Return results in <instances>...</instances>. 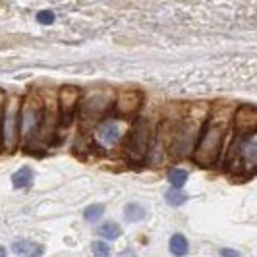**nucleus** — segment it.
<instances>
[{"mask_svg":"<svg viewBox=\"0 0 257 257\" xmlns=\"http://www.w3.org/2000/svg\"><path fill=\"white\" fill-rule=\"evenodd\" d=\"M232 114L234 108L228 103H215L209 108L205 124L192 151L195 165L203 168L217 165L226 147V138L232 128Z\"/></svg>","mask_w":257,"mask_h":257,"instance_id":"f257e3e1","label":"nucleus"},{"mask_svg":"<svg viewBox=\"0 0 257 257\" xmlns=\"http://www.w3.org/2000/svg\"><path fill=\"white\" fill-rule=\"evenodd\" d=\"M209 108H211L209 103H193L188 104V108H180V114L174 126L172 143H170V153L174 157L192 155L197 138L201 134V128L207 120Z\"/></svg>","mask_w":257,"mask_h":257,"instance_id":"f03ea898","label":"nucleus"},{"mask_svg":"<svg viewBox=\"0 0 257 257\" xmlns=\"http://www.w3.org/2000/svg\"><path fill=\"white\" fill-rule=\"evenodd\" d=\"M43 126V99L39 91H29L20 104V143L31 149Z\"/></svg>","mask_w":257,"mask_h":257,"instance_id":"7ed1b4c3","label":"nucleus"},{"mask_svg":"<svg viewBox=\"0 0 257 257\" xmlns=\"http://www.w3.org/2000/svg\"><path fill=\"white\" fill-rule=\"evenodd\" d=\"M155 130L157 124L153 122V118L149 116H140L128 134V143H126V155L130 161L134 163H142L149 157L151 145H153Z\"/></svg>","mask_w":257,"mask_h":257,"instance_id":"20e7f679","label":"nucleus"},{"mask_svg":"<svg viewBox=\"0 0 257 257\" xmlns=\"http://www.w3.org/2000/svg\"><path fill=\"white\" fill-rule=\"evenodd\" d=\"M20 95L6 97L4 110H2V126H0V149L12 155L20 147Z\"/></svg>","mask_w":257,"mask_h":257,"instance_id":"39448f33","label":"nucleus"},{"mask_svg":"<svg viewBox=\"0 0 257 257\" xmlns=\"http://www.w3.org/2000/svg\"><path fill=\"white\" fill-rule=\"evenodd\" d=\"M226 167L230 172L253 174L257 167V134L236 138V142L226 151Z\"/></svg>","mask_w":257,"mask_h":257,"instance_id":"423d86ee","label":"nucleus"},{"mask_svg":"<svg viewBox=\"0 0 257 257\" xmlns=\"http://www.w3.org/2000/svg\"><path fill=\"white\" fill-rule=\"evenodd\" d=\"M114 103V93L110 89L104 91H93L89 93L83 103H79V118L81 124H99V120L103 118V114L112 106Z\"/></svg>","mask_w":257,"mask_h":257,"instance_id":"0eeeda50","label":"nucleus"},{"mask_svg":"<svg viewBox=\"0 0 257 257\" xmlns=\"http://www.w3.org/2000/svg\"><path fill=\"white\" fill-rule=\"evenodd\" d=\"M43 99V126H41V134H39V147H41V140L43 143H49L56 134V128L60 124V114H58V103H56V93L51 89H45L41 93Z\"/></svg>","mask_w":257,"mask_h":257,"instance_id":"6e6552de","label":"nucleus"},{"mask_svg":"<svg viewBox=\"0 0 257 257\" xmlns=\"http://www.w3.org/2000/svg\"><path fill=\"white\" fill-rule=\"evenodd\" d=\"M126 136V126L122 122H116V120H106V122H99V126L95 128V136L93 140L95 143L104 149V151H110L114 149L116 145L120 143V140Z\"/></svg>","mask_w":257,"mask_h":257,"instance_id":"1a4fd4ad","label":"nucleus"},{"mask_svg":"<svg viewBox=\"0 0 257 257\" xmlns=\"http://www.w3.org/2000/svg\"><path fill=\"white\" fill-rule=\"evenodd\" d=\"M56 103H58V114H60V124L68 126L70 120L74 118L76 110L81 103V91L76 85H62L56 93Z\"/></svg>","mask_w":257,"mask_h":257,"instance_id":"9d476101","label":"nucleus"},{"mask_svg":"<svg viewBox=\"0 0 257 257\" xmlns=\"http://www.w3.org/2000/svg\"><path fill=\"white\" fill-rule=\"evenodd\" d=\"M232 128L238 132V138L255 134L257 112L253 106H240L232 114Z\"/></svg>","mask_w":257,"mask_h":257,"instance_id":"9b49d317","label":"nucleus"},{"mask_svg":"<svg viewBox=\"0 0 257 257\" xmlns=\"http://www.w3.org/2000/svg\"><path fill=\"white\" fill-rule=\"evenodd\" d=\"M143 93L138 89H128L120 91L114 97V108L118 114L122 116H132L134 112H138L143 104Z\"/></svg>","mask_w":257,"mask_h":257,"instance_id":"f8f14e48","label":"nucleus"},{"mask_svg":"<svg viewBox=\"0 0 257 257\" xmlns=\"http://www.w3.org/2000/svg\"><path fill=\"white\" fill-rule=\"evenodd\" d=\"M12 253L18 257H41L45 253V245L24 238V240H16L12 244Z\"/></svg>","mask_w":257,"mask_h":257,"instance_id":"ddd939ff","label":"nucleus"},{"mask_svg":"<svg viewBox=\"0 0 257 257\" xmlns=\"http://www.w3.org/2000/svg\"><path fill=\"white\" fill-rule=\"evenodd\" d=\"M168 251H170V255L174 257H186L190 253V242H188V238L184 234H180V232L172 234L170 240H168Z\"/></svg>","mask_w":257,"mask_h":257,"instance_id":"4468645a","label":"nucleus"},{"mask_svg":"<svg viewBox=\"0 0 257 257\" xmlns=\"http://www.w3.org/2000/svg\"><path fill=\"white\" fill-rule=\"evenodd\" d=\"M33 178H35L33 168L22 167L12 174V186L16 190H29L33 186Z\"/></svg>","mask_w":257,"mask_h":257,"instance_id":"2eb2a0df","label":"nucleus"},{"mask_svg":"<svg viewBox=\"0 0 257 257\" xmlns=\"http://www.w3.org/2000/svg\"><path fill=\"white\" fill-rule=\"evenodd\" d=\"M97 234L101 236L103 242H112V240H118L122 236V226L114 220H106L97 228Z\"/></svg>","mask_w":257,"mask_h":257,"instance_id":"dca6fc26","label":"nucleus"},{"mask_svg":"<svg viewBox=\"0 0 257 257\" xmlns=\"http://www.w3.org/2000/svg\"><path fill=\"white\" fill-rule=\"evenodd\" d=\"M188 178H190V172L186 168L174 167L167 172V180L170 188H174V190H184V186L188 184Z\"/></svg>","mask_w":257,"mask_h":257,"instance_id":"f3484780","label":"nucleus"},{"mask_svg":"<svg viewBox=\"0 0 257 257\" xmlns=\"http://www.w3.org/2000/svg\"><path fill=\"white\" fill-rule=\"evenodd\" d=\"M145 217H147V209L138 201H132L124 207V219L128 222H142V220H145Z\"/></svg>","mask_w":257,"mask_h":257,"instance_id":"a211bd4d","label":"nucleus"},{"mask_svg":"<svg viewBox=\"0 0 257 257\" xmlns=\"http://www.w3.org/2000/svg\"><path fill=\"white\" fill-rule=\"evenodd\" d=\"M103 215H104L103 203H91V205H87V209L83 211V219H85V222H89V224L99 222Z\"/></svg>","mask_w":257,"mask_h":257,"instance_id":"6ab92c4d","label":"nucleus"},{"mask_svg":"<svg viewBox=\"0 0 257 257\" xmlns=\"http://www.w3.org/2000/svg\"><path fill=\"white\" fill-rule=\"evenodd\" d=\"M165 201L170 207H182L188 201V195L182 192V190H174V188H168L165 192Z\"/></svg>","mask_w":257,"mask_h":257,"instance_id":"aec40b11","label":"nucleus"},{"mask_svg":"<svg viewBox=\"0 0 257 257\" xmlns=\"http://www.w3.org/2000/svg\"><path fill=\"white\" fill-rule=\"evenodd\" d=\"M110 245L108 242H103V240H95L93 244H91V253L93 257H110Z\"/></svg>","mask_w":257,"mask_h":257,"instance_id":"412c9836","label":"nucleus"},{"mask_svg":"<svg viewBox=\"0 0 257 257\" xmlns=\"http://www.w3.org/2000/svg\"><path fill=\"white\" fill-rule=\"evenodd\" d=\"M54 20H56V16H54L52 10H41V12H37V22L41 26H52Z\"/></svg>","mask_w":257,"mask_h":257,"instance_id":"4be33fe9","label":"nucleus"},{"mask_svg":"<svg viewBox=\"0 0 257 257\" xmlns=\"http://www.w3.org/2000/svg\"><path fill=\"white\" fill-rule=\"evenodd\" d=\"M220 257H242L240 255V251H236V249H230V247H220Z\"/></svg>","mask_w":257,"mask_h":257,"instance_id":"5701e85b","label":"nucleus"},{"mask_svg":"<svg viewBox=\"0 0 257 257\" xmlns=\"http://www.w3.org/2000/svg\"><path fill=\"white\" fill-rule=\"evenodd\" d=\"M6 97H8V95H6L4 91L0 89V126H2V110H4V103H6ZM0 151H2V149H0Z\"/></svg>","mask_w":257,"mask_h":257,"instance_id":"b1692460","label":"nucleus"},{"mask_svg":"<svg viewBox=\"0 0 257 257\" xmlns=\"http://www.w3.org/2000/svg\"><path fill=\"white\" fill-rule=\"evenodd\" d=\"M8 255V251H6V247L4 245H0V257H6Z\"/></svg>","mask_w":257,"mask_h":257,"instance_id":"393cba45","label":"nucleus"},{"mask_svg":"<svg viewBox=\"0 0 257 257\" xmlns=\"http://www.w3.org/2000/svg\"><path fill=\"white\" fill-rule=\"evenodd\" d=\"M118 257H134V253H132V251H130V249H128V251H124V253H120V255H118Z\"/></svg>","mask_w":257,"mask_h":257,"instance_id":"a878e982","label":"nucleus"}]
</instances>
